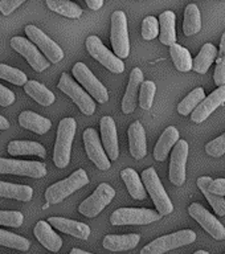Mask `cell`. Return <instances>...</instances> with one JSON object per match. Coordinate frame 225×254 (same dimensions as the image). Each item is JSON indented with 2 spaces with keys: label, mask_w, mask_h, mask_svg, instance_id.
Instances as JSON below:
<instances>
[{
  "label": "cell",
  "mask_w": 225,
  "mask_h": 254,
  "mask_svg": "<svg viewBox=\"0 0 225 254\" xmlns=\"http://www.w3.org/2000/svg\"><path fill=\"white\" fill-rule=\"evenodd\" d=\"M77 123L75 118H64L57 128L53 162L57 168H65L71 162V148L75 135Z\"/></svg>",
  "instance_id": "cell-1"
},
{
  "label": "cell",
  "mask_w": 225,
  "mask_h": 254,
  "mask_svg": "<svg viewBox=\"0 0 225 254\" xmlns=\"http://www.w3.org/2000/svg\"><path fill=\"white\" fill-rule=\"evenodd\" d=\"M87 183H89V178H87L85 170H77L69 178L60 180L49 187L45 190L44 196H45L48 204H59V202L64 201L68 196L75 193V190H81L82 187L86 186Z\"/></svg>",
  "instance_id": "cell-2"
},
{
  "label": "cell",
  "mask_w": 225,
  "mask_h": 254,
  "mask_svg": "<svg viewBox=\"0 0 225 254\" xmlns=\"http://www.w3.org/2000/svg\"><path fill=\"white\" fill-rule=\"evenodd\" d=\"M142 182L145 184V188L150 193L152 201H154L156 210L160 216H167L174 212V205L171 202L168 194L164 190V187L160 183L156 171L150 167L142 172Z\"/></svg>",
  "instance_id": "cell-3"
},
{
  "label": "cell",
  "mask_w": 225,
  "mask_h": 254,
  "mask_svg": "<svg viewBox=\"0 0 225 254\" xmlns=\"http://www.w3.org/2000/svg\"><path fill=\"white\" fill-rule=\"evenodd\" d=\"M196 240V233L191 229H184L175 233L156 238L141 250V254H164L170 250L190 245Z\"/></svg>",
  "instance_id": "cell-4"
},
{
  "label": "cell",
  "mask_w": 225,
  "mask_h": 254,
  "mask_svg": "<svg viewBox=\"0 0 225 254\" xmlns=\"http://www.w3.org/2000/svg\"><path fill=\"white\" fill-rule=\"evenodd\" d=\"M160 214L146 208H119L110 216L111 225H147L159 221Z\"/></svg>",
  "instance_id": "cell-5"
},
{
  "label": "cell",
  "mask_w": 225,
  "mask_h": 254,
  "mask_svg": "<svg viewBox=\"0 0 225 254\" xmlns=\"http://www.w3.org/2000/svg\"><path fill=\"white\" fill-rule=\"evenodd\" d=\"M111 45L114 55L119 59H126L130 53L129 29H127L126 13L123 11H115L111 15Z\"/></svg>",
  "instance_id": "cell-6"
},
{
  "label": "cell",
  "mask_w": 225,
  "mask_h": 254,
  "mask_svg": "<svg viewBox=\"0 0 225 254\" xmlns=\"http://www.w3.org/2000/svg\"><path fill=\"white\" fill-rule=\"evenodd\" d=\"M115 197V190L107 183H101L91 196L82 201L78 206V212L86 217H95L106 208Z\"/></svg>",
  "instance_id": "cell-7"
},
{
  "label": "cell",
  "mask_w": 225,
  "mask_h": 254,
  "mask_svg": "<svg viewBox=\"0 0 225 254\" xmlns=\"http://www.w3.org/2000/svg\"><path fill=\"white\" fill-rule=\"evenodd\" d=\"M59 89L69 95L73 102L85 115H93L95 111V102L87 91H85L68 73H63L59 81Z\"/></svg>",
  "instance_id": "cell-8"
},
{
  "label": "cell",
  "mask_w": 225,
  "mask_h": 254,
  "mask_svg": "<svg viewBox=\"0 0 225 254\" xmlns=\"http://www.w3.org/2000/svg\"><path fill=\"white\" fill-rule=\"evenodd\" d=\"M72 73L75 75V81L81 83L85 87V90L89 93V95L97 99V102L105 103L109 101V93L105 85L101 83V81L91 73L90 69L85 64L75 63L72 69Z\"/></svg>",
  "instance_id": "cell-9"
},
{
  "label": "cell",
  "mask_w": 225,
  "mask_h": 254,
  "mask_svg": "<svg viewBox=\"0 0 225 254\" xmlns=\"http://www.w3.org/2000/svg\"><path fill=\"white\" fill-rule=\"evenodd\" d=\"M85 44H86V51L89 52V55L97 60L99 64H102L103 66L107 67L113 73H117V74L123 73L125 64L122 63V60L117 57L114 53H111L97 36H89Z\"/></svg>",
  "instance_id": "cell-10"
},
{
  "label": "cell",
  "mask_w": 225,
  "mask_h": 254,
  "mask_svg": "<svg viewBox=\"0 0 225 254\" xmlns=\"http://www.w3.org/2000/svg\"><path fill=\"white\" fill-rule=\"evenodd\" d=\"M0 174H12L33 179H41L47 175V167L40 162L0 158Z\"/></svg>",
  "instance_id": "cell-11"
},
{
  "label": "cell",
  "mask_w": 225,
  "mask_h": 254,
  "mask_svg": "<svg viewBox=\"0 0 225 254\" xmlns=\"http://www.w3.org/2000/svg\"><path fill=\"white\" fill-rule=\"evenodd\" d=\"M188 213L192 218L202 225V228L206 230L207 233H210L215 240L222 241L225 238V228L214 214H211L208 210L199 202H194L188 206Z\"/></svg>",
  "instance_id": "cell-12"
},
{
  "label": "cell",
  "mask_w": 225,
  "mask_h": 254,
  "mask_svg": "<svg viewBox=\"0 0 225 254\" xmlns=\"http://www.w3.org/2000/svg\"><path fill=\"white\" fill-rule=\"evenodd\" d=\"M12 49H15L17 53L25 57L28 64L31 65L36 71H43L49 67V61L47 57H44L43 53H40V51L36 48V45L32 41L27 39H23L20 36L12 37L11 40Z\"/></svg>",
  "instance_id": "cell-13"
},
{
  "label": "cell",
  "mask_w": 225,
  "mask_h": 254,
  "mask_svg": "<svg viewBox=\"0 0 225 254\" xmlns=\"http://www.w3.org/2000/svg\"><path fill=\"white\" fill-rule=\"evenodd\" d=\"M25 33L29 37L32 43L40 48V51L43 52L49 63L57 64L64 59L63 49L57 45L52 39H49L43 31H40L39 28L35 25H27L25 27Z\"/></svg>",
  "instance_id": "cell-14"
},
{
  "label": "cell",
  "mask_w": 225,
  "mask_h": 254,
  "mask_svg": "<svg viewBox=\"0 0 225 254\" xmlns=\"http://www.w3.org/2000/svg\"><path fill=\"white\" fill-rule=\"evenodd\" d=\"M188 158V143L179 139L171 152L170 180L174 186H183L186 182V164Z\"/></svg>",
  "instance_id": "cell-15"
},
{
  "label": "cell",
  "mask_w": 225,
  "mask_h": 254,
  "mask_svg": "<svg viewBox=\"0 0 225 254\" xmlns=\"http://www.w3.org/2000/svg\"><path fill=\"white\" fill-rule=\"evenodd\" d=\"M83 143H85V148H86V154L91 162L94 163L95 166L98 167L99 170L107 171L111 167V163L107 158L106 152L103 150L102 144H101V139L94 128H86L83 131Z\"/></svg>",
  "instance_id": "cell-16"
},
{
  "label": "cell",
  "mask_w": 225,
  "mask_h": 254,
  "mask_svg": "<svg viewBox=\"0 0 225 254\" xmlns=\"http://www.w3.org/2000/svg\"><path fill=\"white\" fill-rule=\"evenodd\" d=\"M223 103H225V85L219 86L207 98L203 99L202 102L194 109L191 119L195 123L204 122L219 106H222Z\"/></svg>",
  "instance_id": "cell-17"
},
{
  "label": "cell",
  "mask_w": 225,
  "mask_h": 254,
  "mask_svg": "<svg viewBox=\"0 0 225 254\" xmlns=\"http://www.w3.org/2000/svg\"><path fill=\"white\" fill-rule=\"evenodd\" d=\"M101 139H102L103 150L109 159L117 160L119 156L118 131H117L114 119L107 115L101 119Z\"/></svg>",
  "instance_id": "cell-18"
},
{
  "label": "cell",
  "mask_w": 225,
  "mask_h": 254,
  "mask_svg": "<svg viewBox=\"0 0 225 254\" xmlns=\"http://www.w3.org/2000/svg\"><path fill=\"white\" fill-rule=\"evenodd\" d=\"M143 82V73L139 67H134L131 70L129 85H127L126 93L122 99V111L125 114H131L137 107L138 102V91L141 83Z\"/></svg>",
  "instance_id": "cell-19"
},
{
  "label": "cell",
  "mask_w": 225,
  "mask_h": 254,
  "mask_svg": "<svg viewBox=\"0 0 225 254\" xmlns=\"http://www.w3.org/2000/svg\"><path fill=\"white\" fill-rule=\"evenodd\" d=\"M48 222L52 226H55V229L60 230L63 233L71 234V236L79 238V240H87L90 236V226L83 224V222L64 217H49Z\"/></svg>",
  "instance_id": "cell-20"
},
{
  "label": "cell",
  "mask_w": 225,
  "mask_h": 254,
  "mask_svg": "<svg viewBox=\"0 0 225 254\" xmlns=\"http://www.w3.org/2000/svg\"><path fill=\"white\" fill-rule=\"evenodd\" d=\"M35 237L37 238V241L41 245L48 249L49 252L57 253L61 246H63V240L60 237L59 234L55 233V230L52 229V225L48 221H39L36 224L35 229H33Z\"/></svg>",
  "instance_id": "cell-21"
},
{
  "label": "cell",
  "mask_w": 225,
  "mask_h": 254,
  "mask_svg": "<svg viewBox=\"0 0 225 254\" xmlns=\"http://www.w3.org/2000/svg\"><path fill=\"white\" fill-rule=\"evenodd\" d=\"M127 135H129V148H130L131 156L134 159L145 158L147 154V144L146 132H145L142 123L138 121L131 123Z\"/></svg>",
  "instance_id": "cell-22"
},
{
  "label": "cell",
  "mask_w": 225,
  "mask_h": 254,
  "mask_svg": "<svg viewBox=\"0 0 225 254\" xmlns=\"http://www.w3.org/2000/svg\"><path fill=\"white\" fill-rule=\"evenodd\" d=\"M141 241V236L137 233L130 234H109L103 238V248L110 252H125L134 249Z\"/></svg>",
  "instance_id": "cell-23"
},
{
  "label": "cell",
  "mask_w": 225,
  "mask_h": 254,
  "mask_svg": "<svg viewBox=\"0 0 225 254\" xmlns=\"http://www.w3.org/2000/svg\"><path fill=\"white\" fill-rule=\"evenodd\" d=\"M179 140V131L176 127L170 126L167 127L166 130L163 131V134L160 135V138L155 144L154 148V158L158 162H163L166 160L168 154H170L171 148L176 144Z\"/></svg>",
  "instance_id": "cell-24"
},
{
  "label": "cell",
  "mask_w": 225,
  "mask_h": 254,
  "mask_svg": "<svg viewBox=\"0 0 225 254\" xmlns=\"http://www.w3.org/2000/svg\"><path fill=\"white\" fill-rule=\"evenodd\" d=\"M20 126L31 130L39 135H43L51 130L52 122L49 119L44 118L41 115L36 114L33 111H23L19 115Z\"/></svg>",
  "instance_id": "cell-25"
},
{
  "label": "cell",
  "mask_w": 225,
  "mask_h": 254,
  "mask_svg": "<svg viewBox=\"0 0 225 254\" xmlns=\"http://www.w3.org/2000/svg\"><path fill=\"white\" fill-rule=\"evenodd\" d=\"M159 27H160V31H159V39H160V43L164 44V45H172V44L176 43V28H175V24H176V16L172 11H166L160 13L159 16Z\"/></svg>",
  "instance_id": "cell-26"
},
{
  "label": "cell",
  "mask_w": 225,
  "mask_h": 254,
  "mask_svg": "<svg viewBox=\"0 0 225 254\" xmlns=\"http://www.w3.org/2000/svg\"><path fill=\"white\" fill-rule=\"evenodd\" d=\"M7 151L12 156H17V155H35L39 158L47 156V151L43 144L37 142H31V140H12L8 144Z\"/></svg>",
  "instance_id": "cell-27"
},
{
  "label": "cell",
  "mask_w": 225,
  "mask_h": 254,
  "mask_svg": "<svg viewBox=\"0 0 225 254\" xmlns=\"http://www.w3.org/2000/svg\"><path fill=\"white\" fill-rule=\"evenodd\" d=\"M24 90L41 106H51L52 103H55V94L48 87L44 86L43 83L37 82V81H33V79L27 81L24 85Z\"/></svg>",
  "instance_id": "cell-28"
},
{
  "label": "cell",
  "mask_w": 225,
  "mask_h": 254,
  "mask_svg": "<svg viewBox=\"0 0 225 254\" xmlns=\"http://www.w3.org/2000/svg\"><path fill=\"white\" fill-rule=\"evenodd\" d=\"M121 178L127 187V190L135 200H145L146 198V188L143 186L139 175L133 168H126L121 172Z\"/></svg>",
  "instance_id": "cell-29"
},
{
  "label": "cell",
  "mask_w": 225,
  "mask_h": 254,
  "mask_svg": "<svg viewBox=\"0 0 225 254\" xmlns=\"http://www.w3.org/2000/svg\"><path fill=\"white\" fill-rule=\"evenodd\" d=\"M216 55H218V49L214 44H204L196 59L192 60V69L199 74H206L216 59Z\"/></svg>",
  "instance_id": "cell-30"
},
{
  "label": "cell",
  "mask_w": 225,
  "mask_h": 254,
  "mask_svg": "<svg viewBox=\"0 0 225 254\" xmlns=\"http://www.w3.org/2000/svg\"><path fill=\"white\" fill-rule=\"evenodd\" d=\"M0 197L15 198L19 201H31L33 197V190L29 186L11 184L0 180Z\"/></svg>",
  "instance_id": "cell-31"
},
{
  "label": "cell",
  "mask_w": 225,
  "mask_h": 254,
  "mask_svg": "<svg viewBox=\"0 0 225 254\" xmlns=\"http://www.w3.org/2000/svg\"><path fill=\"white\" fill-rule=\"evenodd\" d=\"M202 29V15L196 4L191 3L184 11V21H183V32L186 36L196 35Z\"/></svg>",
  "instance_id": "cell-32"
},
{
  "label": "cell",
  "mask_w": 225,
  "mask_h": 254,
  "mask_svg": "<svg viewBox=\"0 0 225 254\" xmlns=\"http://www.w3.org/2000/svg\"><path fill=\"white\" fill-rule=\"evenodd\" d=\"M47 5L51 11L69 19H78L82 15L81 7L69 0H47Z\"/></svg>",
  "instance_id": "cell-33"
},
{
  "label": "cell",
  "mask_w": 225,
  "mask_h": 254,
  "mask_svg": "<svg viewBox=\"0 0 225 254\" xmlns=\"http://www.w3.org/2000/svg\"><path fill=\"white\" fill-rule=\"evenodd\" d=\"M212 179L208 178V176H203V178L198 179V188L202 190L204 196L207 197V200L210 201L211 206L214 208V210L219 216H225V198L223 196H219V194L212 193L210 190H208V184L211 183Z\"/></svg>",
  "instance_id": "cell-34"
},
{
  "label": "cell",
  "mask_w": 225,
  "mask_h": 254,
  "mask_svg": "<svg viewBox=\"0 0 225 254\" xmlns=\"http://www.w3.org/2000/svg\"><path fill=\"white\" fill-rule=\"evenodd\" d=\"M170 55L179 71H190L192 69V57L188 49L175 43L170 45Z\"/></svg>",
  "instance_id": "cell-35"
},
{
  "label": "cell",
  "mask_w": 225,
  "mask_h": 254,
  "mask_svg": "<svg viewBox=\"0 0 225 254\" xmlns=\"http://www.w3.org/2000/svg\"><path fill=\"white\" fill-rule=\"evenodd\" d=\"M206 98L204 94V89L203 87H196L195 90H192L190 94L187 95L186 98L183 99L182 102L178 105V113L180 115H188L191 114L194 109L198 106L199 103L202 102L203 99Z\"/></svg>",
  "instance_id": "cell-36"
},
{
  "label": "cell",
  "mask_w": 225,
  "mask_h": 254,
  "mask_svg": "<svg viewBox=\"0 0 225 254\" xmlns=\"http://www.w3.org/2000/svg\"><path fill=\"white\" fill-rule=\"evenodd\" d=\"M0 245L5 246V248H12V249L16 250H21V252H27L31 248V244H29L27 238L1 229H0Z\"/></svg>",
  "instance_id": "cell-37"
},
{
  "label": "cell",
  "mask_w": 225,
  "mask_h": 254,
  "mask_svg": "<svg viewBox=\"0 0 225 254\" xmlns=\"http://www.w3.org/2000/svg\"><path fill=\"white\" fill-rule=\"evenodd\" d=\"M0 78L5 79L8 82L17 85V86H23L27 82V74L24 71L12 67L5 64H0Z\"/></svg>",
  "instance_id": "cell-38"
},
{
  "label": "cell",
  "mask_w": 225,
  "mask_h": 254,
  "mask_svg": "<svg viewBox=\"0 0 225 254\" xmlns=\"http://www.w3.org/2000/svg\"><path fill=\"white\" fill-rule=\"evenodd\" d=\"M156 86L152 81H143L141 83V90H139V106L143 110H150L154 102Z\"/></svg>",
  "instance_id": "cell-39"
},
{
  "label": "cell",
  "mask_w": 225,
  "mask_h": 254,
  "mask_svg": "<svg viewBox=\"0 0 225 254\" xmlns=\"http://www.w3.org/2000/svg\"><path fill=\"white\" fill-rule=\"evenodd\" d=\"M215 83L222 86L225 85V33L222 37L220 43V51H219V57L216 60V67H215Z\"/></svg>",
  "instance_id": "cell-40"
},
{
  "label": "cell",
  "mask_w": 225,
  "mask_h": 254,
  "mask_svg": "<svg viewBox=\"0 0 225 254\" xmlns=\"http://www.w3.org/2000/svg\"><path fill=\"white\" fill-rule=\"evenodd\" d=\"M24 216L17 210H0V225L20 228L23 225Z\"/></svg>",
  "instance_id": "cell-41"
},
{
  "label": "cell",
  "mask_w": 225,
  "mask_h": 254,
  "mask_svg": "<svg viewBox=\"0 0 225 254\" xmlns=\"http://www.w3.org/2000/svg\"><path fill=\"white\" fill-rule=\"evenodd\" d=\"M159 35V21L154 16H147L142 23V36L145 40H154Z\"/></svg>",
  "instance_id": "cell-42"
},
{
  "label": "cell",
  "mask_w": 225,
  "mask_h": 254,
  "mask_svg": "<svg viewBox=\"0 0 225 254\" xmlns=\"http://www.w3.org/2000/svg\"><path fill=\"white\" fill-rule=\"evenodd\" d=\"M206 152L212 158H220L225 154V132L207 144Z\"/></svg>",
  "instance_id": "cell-43"
},
{
  "label": "cell",
  "mask_w": 225,
  "mask_h": 254,
  "mask_svg": "<svg viewBox=\"0 0 225 254\" xmlns=\"http://www.w3.org/2000/svg\"><path fill=\"white\" fill-rule=\"evenodd\" d=\"M25 0H0V12L4 16L11 15L16 8H19Z\"/></svg>",
  "instance_id": "cell-44"
},
{
  "label": "cell",
  "mask_w": 225,
  "mask_h": 254,
  "mask_svg": "<svg viewBox=\"0 0 225 254\" xmlns=\"http://www.w3.org/2000/svg\"><path fill=\"white\" fill-rule=\"evenodd\" d=\"M15 102V93L0 83V106H11Z\"/></svg>",
  "instance_id": "cell-45"
},
{
  "label": "cell",
  "mask_w": 225,
  "mask_h": 254,
  "mask_svg": "<svg viewBox=\"0 0 225 254\" xmlns=\"http://www.w3.org/2000/svg\"><path fill=\"white\" fill-rule=\"evenodd\" d=\"M208 190L215 194L219 196H225V179H216V180H211L208 184Z\"/></svg>",
  "instance_id": "cell-46"
},
{
  "label": "cell",
  "mask_w": 225,
  "mask_h": 254,
  "mask_svg": "<svg viewBox=\"0 0 225 254\" xmlns=\"http://www.w3.org/2000/svg\"><path fill=\"white\" fill-rule=\"evenodd\" d=\"M86 5L93 11H98L99 8L103 5V0H85Z\"/></svg>",
  "instance_id": "cell-47"
},
{
  "label": "cell",
  "mask_w": 225,
  "mask_h": 254,
  "mask_svg": "<svg viewBox=\"0 0 225 254\" xmlns=\"http://www.w3.org/2000/svg\"><path fill=\"white\" fill-rule=\"evenodd\" d=\"M7 128H9V122L0 115V130H7Z\"/></svg>",
  "instance_id": "cell-48"
},
{
  "label": "cell",
  "mask_w": 225,
  "mask_h": 254,
  "mask_svg": "<svg viewBox=\"0 0 225 254\" xmlns=\"http://www.w3.org/2000/svg\"><path fill=\"white\" fill-rule=\"evenodd\" d=\"M69 254H93V253H89V252H85V250H81V249H77V248H75V249L71 250V253Z\"/></svg>",
  "instance_id": "cell-49"
},
{
  "label": "cell",
  "mask_w": 225,
  "mask_h": 254,
  "mask_svg": "<svg viewBox=\"0 0 225 254\" xmlns=\"http://www.w3.org/2000/svg\"><path fill=\"white\" fill-rule=\"evenodd\" d=\"M194 254H210L208 252H206V250H198V252H195Z\"/></svg>",
  "instance_id": "cell-50"
}]
</instances>
